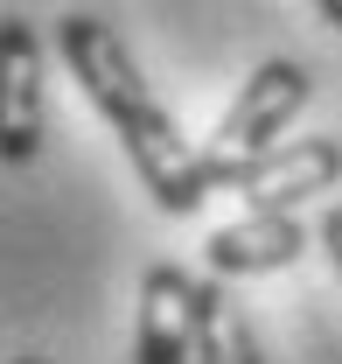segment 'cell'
Masks as SVG:
<instances>
[{
    "label": "cell",
    "mask_w": 342,
    "mask_h": 364,
    "mask_svg": "<svg viewBox=\"0 0 342 364\" xmlns=\"http://www.w3.org/2000/svg\"><path fill=\"white\" fill-rule=\"evenodd\" d=\"M43 36L28 14L0 21V154L7 161H35L43 154Z\"/></svg>",
    "instance_id": "cell-5"
},
{
    "label": "cell",
    "mask_w": 342,
    "mask_h": 364,
    "mask_svg": "<svg viewBox=\"0 0 342 364\" xmlns=\"http://www.w3.org/2000/svg\"><path fill=\"white\" fill-rule=\"evenodd\" d=\"M56 49H63V70H70V77L84 85V98L98 105V119L119 134L133 176L147 182V196H154V210H168V218L203 210V196L216 189L210 161H203V147H189V134L175 127V112L154 98V85L140 77V63H133V49L119 43V28H112L105 14H63Z\"/></svg>",
    "instance_id": "cell-1"
},
{
    "label": "cell",
    "mask_w": 342,
    "mask_h": 364,
    "mask_svg": "<svg viewBox=\"0 0 342 364\" xmlns=\"http://www.w3.org/2000/svg\"><path fill=\"white\" fill-rule=\"evenodd\" d=\"M203 287L189 267H147L140 280V329H133V364H189L203 336Z\"/></svg>",
    "instance_id": "cell-4"
},
{
    "label": "cell",
    "mask_w": 342,
    "mask_h": 364,
    "mask_svg": "<svg viewBox=\"0 0 342 364\" xmlns=\"http://www.w3.org/2000/svg\"><path fill=\"white\" fill-rule=\"evenodd\" d=\"M196 364H265V358H258V336H252V316L231 301V287H224V280L203 287V336H196Z\"/></svg>",
    "instance_id": "cell-7"
},
{
    "label": "cell",
    "mask_w": 342,
    "mask_h": 364,
    "mask_svg": "<svg viewBox=\"0 0 342 364\" xmlns=\"http://www.w3.org/2000/svg\"><path fill=\"white\" fill-rule=\"evenodd\" d=\"M314 238H321V252H329V267H336V280H342V210H329V218L314 225Z\"/></svg>",
    "instance_id": "cell-8"
},
{
    "label": "cell",
    "mask_w": 342,
    "mask_h": 364,
    "mask_svg": "<svg viewBox=\"0 0 342 364\" xmlns=\"http://www.w3.org/2000/svg\"><path fill=\"white\" fill-rule=\"evenodd\" d=\"M210 182L231 189V196H245L252 210L294 218V203H307V196H321V189L342 182V140L336 134H300L287 147H272V154H258V161L210 168Z\"/></svg>",
    "instance_id": "cell-3"
},
{
    "label": "cell",
    "mask_w": 342,
    "mask_h": 364,
    "mask_svg": "<svg viewBox=\"0 0 342 364\" xmlns=\"http://www.w3.org/2000/svg\"><path fill=\"white\" fill-rule=\"evenodd\" d=\"M321 21H329V28H342V0H321Z\"/></svg>",
    "instance_id": "cell-9"
},
{
    "label": "cell",
    "mask_w": 342,
    "mask_h": 364,
    "mask_svg": "<svg viewBox=\"0 0 342 364\" xmlns=\"http://www.w3.org/2000/svg\"><path fill=\"white\" fill-rule=\"evenodd\" d=\"M210 273L216 280H245V273H280L307 252V225L300 218H272V210H252L238 225H216L210 231Z\"/></svg>",
    "instance_id": "cell-6"
},
{
    "label": "cell",
    "mask_w": 342,
    "mask_h": 364,
    "mask_svg": "<svg viewBox=\"0 0 342 364\" xmlns=\"http://www.w3.org/2000/svg\"><path fill=\"white\" fill-rule=\"evenodd\" d=\"M14 364H43V358H14Z\"/></svg>",
    "instance_id": "cell-10"
},
{
    "label": "cell",
    "mask_w": 342,
    "mask_h": 364,
    "mask_svg": "<svg viewBox=\"0 0 342 364\" xmlns=\"http://www.w3.org/2000/svg\"><path fill=\"white\" fill-rule=\"evenodd\" d=\"M307 98H314L307 63H294V56H265L252 77H245V91L231 98V112L216 119L203 161H210V168H238V161H258V154L287 147L294 119L307 112Z\"/></svg>",
    "instance_id": "cell-2"
}]
</instances>
